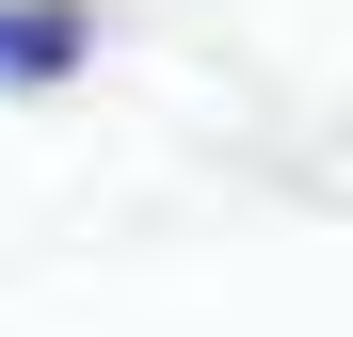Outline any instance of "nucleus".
Here are the masks:
<instances>
[{
    "label": "nucleus",
    "mask_w": 353,
    "mask_h": 337,
    "mask_svg": "<svg viewBox=\"0 0 353 337\" xmlns=\"http://www.w3.org/2000/svg\"><path fill=\"white\" fill-rule=\"evenodd\" d=\"M65 65H81V17H65V0H0V81L32 96V81H65Z\"/></svg>",
    "instance_id": "1"
}]
</instances>
